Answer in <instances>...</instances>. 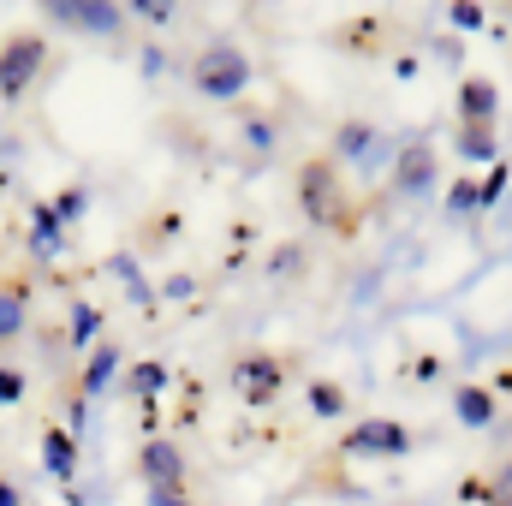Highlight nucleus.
I'll use <instances>...</instances> for the list:
<instances>
[{"instance_id": "obj_4", "label": "nucleus", "mask_w": 512, "mask_h": 506, "mask_svg": "<svg viewBox=\"0 0 512 506\" xmlns=\"http://www.w3.org/2000/svg\"><path fill=\"white\" fill-rule=\"evenodd\" d=\"M280 387H286V364L268 358V352H245V358L233 364V393H239L245 405H268V399H280Z\"/></svg>"}, {"instance_id": "obj_11", "label": "nucleus", "mask_w": 512, "mask_h": 506, "mask_svg": "<svg viewBox=\"0 0 512 506\" xmlns=\"http://www.w3.org/2000/svg\"><path fill=\"white\" fill-rule=\"evenodd\" d=\"M24 328V286H0V340Z\"/></svg>"}, {"instance_id": "obj_2", "label": "nucleus", "mask_w": 512, "mask_h": 506, "mask_svg": "<svg viewBox=\"0 0 512 506\" xmlns=\"http://www.w3.org/2000/svg\"><path fill=\"white\" fill-rule=\"evenodd\" d=\"M191 78H197V90H203V96L227 102V96H239V90L251 84V60H245L239 48H203V54H197V66H191Z\"/></svg>"}, {"instance_id": "obj_10", "label": "nucleus", "mask_w": 512, "mask_h": 506, "mask_svg": "<svg viewBox=\"0 0 512 506\" xmlns=\"http://www.w3.org/2000/svg\"><path fill=\"white\" fill-rule=\"evenodd\" d=\"M42 453H48V471H54V477H72V459H78V453H72V435H66V429H48V435H42Z\"/></svg>"}, {"instance_id": "obj_20", "label": "nucleus", "mask_w": 512, "mask_h": 506, "mask_svg": "<svg viewBox=\"0 0 512 506\" xmlns=\"http://www.w3.org/2000/svg\"><path fill=\"white\" fill-rule=\"evenodd\" d=\"M96 322H102L96 310H78V340H90V334H96Z\"/></svg>"}, {"instance_id": "obj_21", "label": "nucleus", "mask_w": 512, "mask_h": 506, "mask_svg": "<svg viewBox=\"0 0 512 506\" xmlns=\"http://www.w3.org/2000/svg\"><path fill=\"white\" fill-rule=\"evenodd\" d=\"M0 506H18L12 501V483H0Z\"/></svg>"}, {"instance_id": "obj_14", "label": "nucleus", "mask_w": 512, "mask_h": 506, "mask_svg": "<svg viewBox=\"0 0 512 506\" xmlns=\"http://www.w3.org/2000/svg\"><path fill=\"white\" fill-rule=\"evenodd\" d=\"M459 149H465L471 161H489V155H495V131L489 126H465L459 131Z\"/></svg>"}, {"instance_id": "obj_18", "label": "nucleus", "mask_w": 512, "mask_h": 506, "mask_svg": "<svg viewBox=\"0 0 512 506\" xmlns=\"http://www.w3.org/2000/svg\"><path fill=\"white\" fill-rule=\"evenodd\" d=\"M54 245H60V239H54V215L42 209V215H36V251H54Z\"/></svg>"}, {"instance_id": "obj_17", "label": "nucleus", "mask_w": 512, "mask_h": 506, "mask_svg": "<svg viewBox=\"0 0 512 506\" xmlns=\"http://www.w3.org/2000/svg\"><path fill=\"white\" fill-rule=\"evenodd\" d=\"M12 399H24V376L18 370H0V405H12Z\"/></svg>"}, {"instance_id": "obj_13", "label": "nucleus", "mask_w": 512, "mask_h": 506, "mask_svg": "<svg viewBox=\"0 0 512 506\" xmlns=\"http://www.w3.org/2000/svg\"><path fill=\"white\" fill-rule=\"evenodd\" d=\"M60 18H72V24H96V30H114L120 24V12L114 6H54Z\"/></svg>"}, {"instance_id": "obj_5", "label": "nucleus", "mask_w": 512, "mask_h": 506, "mask_svg": "<svg viewBox=\"0 0 512 506\" xmlns=\"http://www.w3.org/2000/svg\"><path fill=\"white\" fill-rule=\"evenodd\" d=\"M143 477L155 483V495H173V489L185 483V459H179V447H173V441H149V447H143Z\"/></svg>"}, {"instance_id": "obj_7", "label": "nucleus", "mask_w": 512, "mask_h": 506, "mask_svg": "<svg viewBox=\"0 0 512 506\" xmlns=\"http://www.w3.org/2000/svg\"><path fill=\"white\" fill-rule=\"evenodd\" d=\"M459 120L465 126H489L495 120V84L489 78H465L459 84Z\"/></svg>"}, {"instance_id": "obj_6", "label": "nucleus", "mask_w": 512, "mask_h": 506, "mask_svg": "<svg viewBox=\"0 0 512 506\" xmlns=\"http://www.w3.org/2000/svg\"><path fill=\"white\" fill-rule=\"evenodd\" d=\"M411 435L399 423H364L358 435H346V453H405Z\"/></svg>"}, {"instance_id": "obj_19", "label": "nucleus", "mask_w": 512, "mask_h": 506, "mask_svg": "<svg viewBox=\"0 0 512 506\" xmlns=\"http://www.w3.org/2000/svg\"><path fill=\"white\" fill-rule=\"evenodd\" d=\"M453 24H483V6H453Z\"/></svg>"}, {"instance_id": "obj_8", "label": "nucleus", "mask_w": 512, "mask_h": 506, "mask_svg": "<svg viewBox=\"0 0 512 506\" xmlns=\"http://www.w3.org/2000/svg\"><path fill=\"white\" fill-rule=\"evenodd\" d=\"M429 173H435L429 149H423V143H411V149L399 155V191H417V185H429Z\"/></svg>"}, {"instance_id": "obj_15", "label": "nucleus", "mask_w": 512, "mask_h": 506, "mask_svg": "<svg viewBox=\"0 0 512 506\" xmlns=\"http://www.w3.org/2000/svg\"><path fill=\"white\" fill-rule=\"evenodd\" d=\"M310 405H316V411H322V417H334V411H340V405H346V393H340V387H334V381H316V387H310Z\"/></svg>"}, {"instance_id": "obj_1", "label": "nucleus", "mask_w": 512, "mask_h": 506, "mask_svg": "<svg viewBox=\"0 0 512 506\" xmlns=\"http://www.w3.org/2000/svg\"><path fill=\"white\" fill-rule=\"evenodd\" d=\"M298 203H304V215L316 221V227H340L346 221V197H340V179H334V167L316 155V161H304V173H298Z\"/></svg>"}, {"instance_id": "obj_16", "label": "nucleus", "mask_w": 512, "mask_h": 506, "mask_svg": "<svg viewBox=\"0 0 512 506\" xmlns=\"http://www.w3.org/2000/svg\"><path fill=\"white\" fill-rule=\"evenodd\" d=\"M161 381H167V370H161V364H137V370H131V387H137V393H155Z\"/></svg>"}, {"instance_id": "obj_3", "label": "nucleus", "mask_w": 512, "mask_h": 506, "mask_svg": "<svg viewBox=\"0 0 512 506\" xmlns=\"http://www.w3.org/2000/svg\"><path fill=\"white\" fill-rule=\"evenodd\" d=\"M42 60H48V42H42L36 30L6 36V48H0V96H6V102H18V96L30 90V78L42 72Z\"/></svg>"}, {"instance_id": "obj_9", "label": "nucleus", "mask_w": 512, "mask_h": 506, "mask_svg": "<svg viewBox=\"0 0 512 506\" xmlns=\"http://www.w3.org/2000/svg\"><path fill=\"white\" fill-rule=\"evenodd\" d=\"M453 405H459V417H465L471 429H483V423L495 417V393H489V387H459Z\"/></svg>"}, {"instance_id": "obj_12", "label": "nucleus", "mask_w": 512, "mask_h": 506, "mask_svg": "<svg viewBox=\"0 0 512 506\" xmlns=\"http://www.w3.org/2000/svg\"><path fill=\"white\" fill-rule=\"evenodd\" d=\"M340 42L352 54H370V42H382V24L376 18H352V24H340Z\"/></svg>"}]
</instances>
